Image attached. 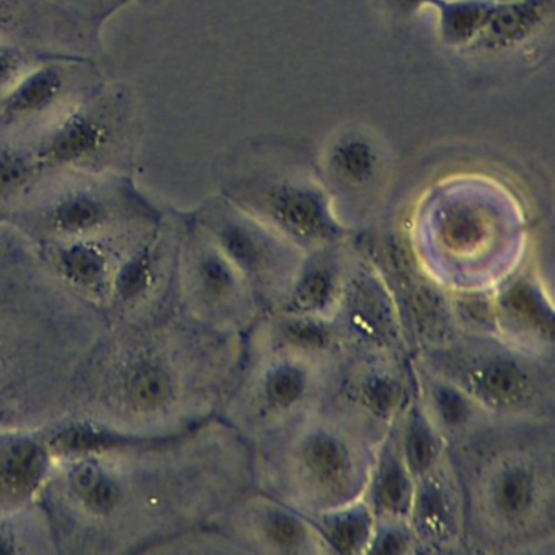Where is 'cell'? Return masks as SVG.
<instances>
[{
    "label": "cell",
    "instance_id": "cell-11",
    "mask_svg": "<svg viewBox=\"0 0 555 555\" xmlns=\"http://www.w3.org/2000/svg\"><path fill=\"white\" fill-rule=\"evenodd\" d=\"M314 160L339 222L353 236L375 235L392 168L382 138L365 126H344Z\"/></svg>",
    "mask_w": 555,
    "mask_h": 555
},
{
    "label": "cell",
    "instance_id": "cell-16",
    "mask_svg": "<svg viewBox=\"0 0 555 555\" xmlns=\"http://www.w3.org/2000/svg\"><path fill=\"white\" fill-rule=\"evenodd\" d=\"M544 251L532 249L525 264L489 292L490 333L528 352L555 360L554 297Z\"/></svg>",
    "mask_w": 555,
    "mask_h": 555
},
{
    "label": "cell",
    "instance_id": "cell-5",
    "mask_svg": "<svg viewBox=\"0 0 555 555\" xmlns=\"http://www.w3.org/2000/svg\"><path fill=\"white\" fill-rule=\"evenodd\" d=\"M534 242L515 194L486 178L444 181L409 217L405 249L448 294H486L518 271Z\"/></svg>",
    "mask_w": 555,
    "mask_h": 555
},
{
    "label": "cell",
    "instance_id": "cell-34",
    "mask_svg": "<svg viewBox=\"0 0 555 555\" xmlns=\"http://www.w3.org/2000/svg\"><path fill=\"white\" fill-rule=\"evenodd\" d=\"M24 74V54L11 44L0 43V93H8Z\"/></svg>",
    "mask_w": 555,
    "mask_h": 555
},
{
    "label": "cell",
    "instance_id": "cell-28",
    "mask_svg": "<svg viewBox=\"0 0 555 555\" xmlns=\"http://www.w3.org/2000/svg\"><path fill=\"white\" fill-rule=\"evenodd\" d=\"M311 519L334 554L359 555L369 552L375 531V515L365 499L321 513Z\"/></svg>",
    "mask_w": 555,
    "mask_h": 555
},
{
    "label": "cell",
    "instance_id": "cell-8",
    "mask_svg": "<svg viewBox=\"0 0 555 555\" xmlns=\"http://www.w3.org/2000/svg\"><path fill=\"white\" fill-rule=\"evenodd\" d=\"M220 194L307 255L356 238L337 219L317 160L297 145L256 141L233 160Z\"/></svg>",
    "mask_w": 555,
    "mask_h": 555
},
{
    "label": "cell",
    "instance_id": "cell-18",
    "mask_svg": "<svg viewBox=\"0 0 555 555\" xmlns=\"http://www.w3.org/2000/svg\"><path fill=\"white\" fill-rule=\"evenodd\" d=\"M411 395V357L391 350H352L344 357L331 398L386 434Z\"/></svg>",
    "mask_w": 555,
    "mask_h": 555
},
{
    "label": "cell",
    "instance_id": "cell-9",
    "mask_svg": "<svg viewBox=\"0 0 555 555\" xmlns=\"http://www.w3.org/2000/svg\"><path fill=\"white\" fill-rule=\"evenodd\" d=\"M347 352L245 337V353L219 417L249 444L326 402Z\"/></svg>",
    "mask_w": 555,
    "mask_h": 555
},
{
    "label": "cell",
    "instance_id": "cell-14",
    "mask_svg": "<svg viewBox=\"0 0 555 555\" xmlns=\"http://www.w3.org/2000/svg\"><path fill=\"white\" fill-rule=\"evenodd\" d=\"M184 219L158 220L116 274L105 305L109 324L141 323L175 311Z\"/></svg>",
    "mask_w": 555,
    "mask_h": 555
},
{
    "label": "cell",
    "instance_id": "cell-35",
    "mask_svg": "<svg viewBox=\"0 0 555 555\" xmlns=\"http://www.w3.org/2000/svg\"><path fill=\"white\" fill-rule=\"evenodd\" d=\"M389 12L395 15H414L424 8L437 9L441 0H383Z\"/></svg>",
    "mask_w": 555,
    "mask_h": 555
},
{
    "label": "cell",
    "instance_id": "cell-6",
    "mask_svg": "<svg viewBox=\"0 0 555 555\" xmlns=\"http://www.w3.org/2000/svg\"><path fill=\"white\" fill-rule=\"evenodd\" d=\"M386 434L330 398L251 444L253 487L310 518L349 505L365 499Z\"/></svg>",
    "mask_w": 555,
    "mask_h": 555
},
{
    "label": "cell",
    "instance_id": "cell-1",
    "mask_svg": "<svg viewBox=\"0 0 555 555\" xmlns=\"http://www.w3.org/2000/svg\"><path fill=\"white\" fill-rule=\"evenodd\" d=\"M253 487L251 444L220 417L61 457L40 496L66 555L151 554L210 525Z\"/></svg>",
    "mask_w": 555,
    "mask_h": 555
},
{
    "label": "cell",
    "instance_id": "cell-22",
    "mask_svg": "<svg viewBox=\"0 0 555 555\" xmlns=\"http://www.w3.org/2000/svg\"><path fill=\"white\" fill-rule=\"evenodd\" d=\"M56 456L41 430L0 434V516L40 503Z\"/></svg>",
    "mask_w": 555,
    "mask_h": 555
},
{
    "label": "cell",
    "instance_id": "cell-19",
    "mask_svg": "<svg viewBox=\"0 0 555 555\" xmlns=\"http://www.w3.org/2000/svg\"><path fill=\"white\" fill-rule=\"evenodd\" d=\"M555 0H490L473 40L457 51L477 63H541L554 34Z\"/></svg>",
    "mask_w": 555,
    "mask_h": 555
},
{
    "label": "cell",
    "instance_id": "cell-25",
    "mask_svg": "<svg viewBox=\"0 0 555 555\" xmlns=\"http://www.w3.org/2000/svg\"><path fill=\"white\" fill-rule=\"evenodd\" d=\"M415 477L402 457L392 427L379 443L365 500L379 521H409Z\"/></svg>",
    "mask_w": 555,
    "mask_h": 555
},
{
    "label": "cell",
    "instance_id": "cell-30",
    "mask_svg": "<svg viewBox=\"0 0 555 555\" xmlns=\"http://www.w3.org/2000/svg\"><path fill=\"white\" fill-rule=\"evenodd\" d=\"M66 79L56 66L38 67L25 73L2 100V109L11 118L40 115L63 95Z\"/></svg>",
    "mask_w": 555,
    "mask_h": 555
},
{
    "label": "cell",
    "instance_id": "cell-20",
    "mask_svg": "<svg viewBox=\"0 0 555 555\" xmlns=\"http://www.w3.org/2000/svg\"><path fill=\"white\" fill-rule=\"evenodd\" d=\"M158 220L160 219L105 235L37 246L54 274L70 291L103 311L122 262L154 229Z\"/></svg>",
    "mask_w": 555,
    "mask_h": 555
},
{
    "label": "cell",
    "instance_id": "cell-15",
    "mask_svg": "<svg viewBox=\"0 0 555 555\" xmlns=\"http://www.w3.org/2000/svg\"><path fill=\"white\" fill-rule=\"evenodd\" d=\"M11 216L4 222L11 223L38 246L105 235L158 219L132 209L126 203H119L113 194L93 186L63 188Z\"/></svg>",
    "mask_w": 555,
    "mask_h": 555
},
{
    "label": "cell",
    "instance_id": "cell-33",
    "mask_svg": "<svg viewBox=\"0 0 555 555\" xmlns=\"http://www.w3.org/2000/svg\"><path fill=\"white\" fill-rule=\"evenodd\" d=\"M372 554H418L417 542L409 521L375 519V531L366 552V555Z\"/></svg>",
    "mask_w": 555,
    "mask_h": 555
},
{
    "label": "cell",
    "instance_id": "cell-21",
    "mask_svg": "<svg viewBox=\"0 0 555 555\" xmlns=\"http://www.w3.org/2000/svg\"><path fill=\"white\" fill-rule=\"evenodd\" d=\"M409 526L418 554L466 552L463 483L451 453L415 479Z\"/></svg>",
    "mask_w": 555,
    "mask_h": 555
},
{
    "label": "cell",
    "instance_id": "cell-24",
    "mask_svg": "<svg viewBox=\"0 0 555 555\" xmlns=\"http://www.w3.org/2000/svg\"><path fill=\"white\" fill-rule=\"evenodd\" d=\"M411 370L412 395L450 451L470 443L495 425H502L447 379L412 360Z\"/></svg>",
    "mask_w": 555,
    "mask_h": 555
},
{
    "label": "cell",
    "instance_id": "cell-23",
    "mask_svg": "<svg viewBox=\"0 0 555 555\" xmlns=\"http://www.w3.org/2000/svg\"><path fill=\"white\" fill-rule=\"evenodd\" d=\"M359 246V236L310 253L275 310L333 321Z\"/></svg>",
    "mask_w": 555,
    "mask_h": 555
},
{
    "label": "cell",
    "instance_id": "cell-2",
    "mask_svg": "<svg viewBox=\"0 0 555 555\" xmlns=\"http://www.w3.org/2000/svg\"><path fill=\"white\" fill-rule=\"evenodd\" d=\"M243 353L245 336L207 330L177 311L108 324L77 373L66 417L121 437L183 434L219 417Z\"/></svg>",
    "mask_w": 555,
    "mask_h": 555
},
{
    "label": "cell",
    "instance_id": "cell-27",
    "mask_svg": "<svg viewBox=\"0 0 555 555\" xmlns=\"http://www.w3.org/2000/svg\"><path fill=\"white\" fill-rule=\"evenodd\" d=\"M392 430L398 438L402 457L415 479L450 453V448L428 421L414 395H411L408 404L402 409Z\"/></svg>",
    "mask_w": 555,
    "mask_h": 555
},
{
    "label": "cell",
    "instance_id": "cell-3",
    "mask_svg": "<svg viewBox=\"0 0 555 555\" xmlns=\"http://www.w3.org/2000/svg\"><path fill=\"white\" fill-rule=\"evenodd\" d=\"M108 324L30 238L0 220V434L66 417L77 373Z\"/></svg>",
    "mask_w": 555,
    "mask_h": 555
},
{
    "label": "cell",
    "instance_id": "cell-12",
    "mask_svg": "<svg viewBox=\"0 0 555 555\" xmlns=\"http://www.w3.org/2000/svg\"><path fill=\"white\" fill-rule=\"evenodd\" d=\"M193 219L242 271L266 313L275 310L297 278L307 253L222 194L203 204Z\"/></svg>",
    "mask_w": 555,
    "mask_h": 555
},
{
    "label": "cell",
    "instance_id": "cell-17",
    "mask_svg": "<svg viewBox=\"0 0 555 555\" xmlns=\"http://www.w3.org/2000/svg\"><path fill=\"white\" fill-rule=\"evenodd\" d=\"M210 525L222 529L249 555L334 554L310 516L255 487Z\"/></svg>",
    "mask_w": 555,
    "mask_h": 555
},
{
    "label": "cell",
    "instance_id": "cell-7",
    "mask_svg": "<svg viewBox=\"0 0 555 555\" xmlns=\"http://www.w3.org/2000/svg\"><path fill=\"white\" fill-rule=\"evenodd\" d=\"M412 362L460 388L496 424H555V360L492 333H457L414 350Z\"/></svg>",
    "mask_w": 555,
    "mask_h": 555
},
{
    "label": "cell",
    "instance_id": "cell-31",
    "mask_svg": "<svg viewBox=\"0 0 555 555\" xmlns=\"http://www.w3.org/2000/svg\"><path fill=\"white\" fill-rule=\"evenodd\" d=\"M151 554H246V552L222 529L206 525L162 542Z\"/></svg>",
    "mask_w": 555,
    "mask_h": 555
},
{
    "label": "cell",
    "instance_id": "cell-4",
    "mask_svg": "<svg viewBox=\"0 0 555 555\" xmlns=\"http://www.w3.org/2000/svg\"><path fill=\"white\" fill-rule=\"evenodd\" d=\"M554 425H495L450 451L463 483L466 554H554Z\"/></svg>",
    "mask_w": 555,
    "mask_h": 555
},
{
    "label": "cell",
    "instance_id": "cell-13",
    "mask_svg": "<svg viewBox=\"0 0 555 555\" xmlns=\"http://www.w3.org/2000/svg\"><path fill=\"white\" fill-rule=\"evenodd\" d=\"M331 323L347 352L391 350L412 356L401 305L385 269L372 251L357 246L339 305Z\"/></svg>",
    "mask_w": 555,
    "mask_h": 555
},
{
    "label": "cell",
    "instance_id": "cell-29",
    "mask_svg": "<svg viewBox=\"0 0 555 555\" xmlns=\"http://www.w3.org/2000/svg\"><path fill=\"white\" fill-rule=\"evenodd\" d=\"M57 552L56 539L40 503L0 516V555H50Z\"/></svg>",
    "mask_w": 555,
    "mask_h": 555
},
{
    "label": "cell",
    "instance_id": "cell-10",
    "mask_svg": "<svg viewBox=\"0 0 555 555\" xmlns=\"http://www.w3.org/2000/svg\"><path fill=\"white\" fill-rule=\"evenodd\" d=\"M175 311L235 336H246L266 313L255 288L193 216L186 217L178 251Z\"/></svg>",
    "mask_w": 555,
    "mask_h": 555
},
{
    "label": "cell",
    "instance_id": "cell-32",
    "mask_svg": "<svg viewBox=\"0 0 555 555\" xmlns=\"http://www.w3.org/2000/svg\"><path fill=\"white\" fill-rule=\"evenodd\" d=\"M35 178V162L14 151H0V210L14 207Z\"/></svg>",
    "mask_w": 555,
    "mask_h": 555
},
{
    "label": "cell",
    "instance_id": "cell-26",
    "mask_svg": "<svg viewBox=\"0 0 555 555\" xmlns=\"http://www.w3.org/2000/svg\"><path fill=\"white\" fill-rule=\"evenodd\" d=\"M106 144L108 131L100 119L90 113H73L48 134L38 160L50 167H82L95 160Z\"/></svg>",
    "mask_w": 555,
    "mask_h": 555
}]
</instances>
